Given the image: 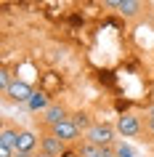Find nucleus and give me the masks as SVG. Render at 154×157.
Here are the masks:
<instances>
[{"label": "nucleus", "mask_w": 154, "mask_h": 157, "mask_svg": "<svg viewBox=\"0 0 154 157\" xmlns=\"http://www.w3.org/2000/svg\"><path fill=\"white\" fill-rule=\"evenodd\" d=\"M152 115H154V109H152Z\"/></svg>", "instance_id": "nucleus-15"}, {"label": "nucleus", "mask_w": 154, "mask_h": 157, "mask_svg": "<svg viewBox=\"0 0 154 157\" xmlns=\"http://www.w3.org/2000/svg\"><path fill=\"white\" fill-rule=\"evenodd\" d=\"M40 149H43V155H48V157H61L64 149H66V144L51 133V136H43L40 139Z\"/></svg>", "instance_id": "nucleus-2"}, {"label": "nucleus", "mask_w": 154, "mask_h": 157, "mask_svg": "<svg viewBox=\"0 0 154 157\" xmlns=\"http://www.w3.org/2000/svg\"><path fill=\"white\" fill-rule=\"evenodd\" d=\"M114 157H133V149L128 144H117L114 147Z\"/></svg>", "instance_id": "nucleus-12"}, {"label": "nucleus", "mask_w": 154, "mask_h": 157, "mask_svg": "<svg viewBox=\"0 0 154 157\" xmlns=\"http://www.w3.org/2000/svg\"><path fill=\"white\" fill-rule=\"evenodd\" d=\"M53 136L56 139H61L66 144V141H74L77 136H80V128L72 123V117L69 120H64V123H58V125H53Z\"/></svg>", "instance_id": "nucleus-4"}, {"label": "nucleus", "mask_w": 154, "mask_h": 157, "mask_svg": "<svg viewBox=\"0 0 154 157\" xmlns=\"http://www.w3.org/2000/svg\"><path fill=\"white\" fill-rule=\"evenodd\" d=\"M37 147V136L32 131H19V144H16V155H29Z\"/></svg>", "instance_id": "nucleus-6"}, {"label": "nucleus", "mask_w": 154, "mask_h": 157, "mask_svg": "<svg viewBox=\"0 0 154 157\" xmlns=\"http://www.w3.org/2000/svg\"><path fill=\"white\" fill-rule=\"evenodd\" d=\"M48 107H51V104H48V96H45L43 91H40V93H35L32 99H29V109H32V112H40V109L45 112Z\"/></svg>", "instance_id": "nucleus-9"}, {"label": "nucleus", "mask_w": 154, "mask_h": 157, "mask_svg": "<svg viewBox=\"0 0 154 157\" xmlns=\"http://www.w3.org/2000/svg\"><path fill=\"white\" fill-rule=\"evenodd\" d=\"M16 144H19V131H13V128H3V133H0V147H8L16 152Z\"/></svg>", "instance_id": "nucleus-8"}, {"label": "nucleus", "mask_w": 154, "mask_h": 157, "mask_svg": "<svg viewBox=\"0 0 154 157\" xmlns=\"http://www.w3.org/2000/svg\"><path fill=\"white\" fill-rule=\"evenodd\" d=\"M149 131L154 133V115H149Z\"/></svg>", "instance_id": "nucleus-14"}, {"label": "nucleus", "mask_w": 154, "mask_h": 157, "mask_svg": "<svg viewBox=\"0 0 154 157\" xmlns=\"http://www.w3.org/2000/svg\"><path fill=\"white\" fill-rule=\"evenodd\" d=\"M11 83H13V80H11V72H8V69H3V72H0V85H3V91H8Z\"/></svg>", "instance_id": "nucleus-13"}, {"label": "nucleus", "mask_w": 154, "mask_h": 157, "mask_svg": "<svg viewBox=\"0 0 154 157\" xmlns=\"http://www.w3.org/2000/svg\"><path fill=\"white\" fill-rule=\"evenodd\" d=\"M72 123L77 125V128H80V131H82V128H85V133H88L90 128H93V123H90V117L85 115V112H77V115L72 117Z\"/></svg>", "instance_id": "nucleus-11"}, {"label": "nucleus", "mask_w": 154, "mask_h": 157, "mask_svg": "<svg viewBox=\"0 0 154 157\" xmlns=\"http://www.w3.org/2000/svg\"><path fill=\"white\" fill-rule=\"evenodd\" d=\"M141 8H144V6H141L138 0H120V11L125 13V16H136Z\"/></svg>", "instance_id": "nucleus-10"}, {"label": "nucleus", "mask_w": 154, "mask_h": 157, "mask_svg": "<svg viewBox=\"0 0 154 157\" xmlns=\"http://www.w3.org/2000/svg\"><path fill=\"white\" fill-rule=\"evenodd\" d=\"M6 96H8L11 101H27V104H29V99L35 96V91H32L27 83H21V80H13L11 88L6 91Z\"/></svg>", "instance_id": "nucleus-3"}, {"label": "nucleus", "mask_w": 154, "mask_h": 157, "mask_svg": "<svg viewBox=\"0 0 154 157\" xmlns=\"http://www.w3.org/2000/svg\"><path fill=\"white\" fill-rule=\"evenodd\" d=\"M43 120L53 128V125H58V123H64V120H69V112H66L61 104H51L45 112H43Z\"/></svg>", "instance_id": "nucleus-5"}, {"label": "nucleus", "mask_w": 154, "mask_h": 157, "mask_svg": "<svg viewBox=\"0 0 154 157\" xmlns=\"http://www.w3.org/2000/svg\"><path fill=\"white\" fill-rule=\"evenodd\" d=\"M85 141L96 144V147H109L114 141V128L109 123H93V128L85 133Z\"/></svg>", "instance_id": "nucleus-1"}, {"label": "nucleus", "mask_w": 154, "mask_h": 157, "mask_svg": "<svg viewBox=\"0 0 154 157\" xmlns=\"http://www.w3.org/2000/svg\"><path fill=\"white\" fill-rule=\"evenodd\" d=\"M117 131H120L122 136H136V133L141 131V123H138V117H133V115H122L120 120H117Z\"/></svg>", "instance_id": "nucleus-7"}]
</instances>
